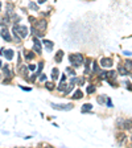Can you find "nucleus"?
Segmentation results:
<instances>
[{"instance_id":"nucleus-18","label":"nucleus","mask_w":132,"mask_h":148,"mask_svg":"<svg viewBox=\"0 0 132 148\" xmlns=\"http://www.w3.org/2000/svg\"><path fill=\"white\" fill-rule=\"evenodd\" d=\"M8 24H9V16H5V17L1 19V21H0V25H1V27H7Z\"/></svg>"},{"instance_id":"nucleus-33","label":"nucleus","mask_w":132,"mask_h":148,"mask_svg":"<svg viewBox=\"0 0 132 148\" xmlns=\"http://www.w3.org/2000/svg\"><path fill=\"white\" fill-rule=\"evenodd\" d=\"M106 100H107V106H108V107H112V106H114V104H112V100L110 99V98H106Z\"/></svg>"},{"instance_id":"nucleus-40","label":"nucleus","mask_w":132,"mask_h":148,"mask_svg":"<svg viewBox=\"0 0 132 148\" xmlns=\"http://www.w3.org/2000/svg\"><path fill=\"white\" fill-rule=\"evenodd\" d=\"M45 1H46V0H38V3H40V4H42V3H45Z\"/></svg>"},{"instance_id":"nucleus-1","label":"nucleus","mask_w":132,"mask_h":148,"mask_svg":"<svg viewBox=\"0 0 132 148\" xmlns=\"http://www.w3.org/2000/svg\"><path fill=\"white\" fill-rule=\"evenodd\" d=\"M12 33H13L15 38H16V41H20L21 38H25L28 36V28L25 27V25H20V24H16L12 29Z\"/></svg>"},{"instance_id":"nucleus-11","label":"nucleus","mask_w":132,"mask_h":148,"mask_svg":"<svg viewBox=\"0 0 132 148\" xmlns=\"http://www.w3.org/2000/svg\"><path fill=\"white\" fill-rule=\"evenodd\" d=\"M42 44L45 45V49H46V52H52V49L53 46H54V44H53L52 41H49V40H42Z\"/></svg>"},{"instance_id":"nucleus-12","label":"nucleus","mask_w":132,"mask_h":148,"mask_svg":"<svg viewBox=\"0 0 132 148\" xmlns=\"http://www.w3.org/2000/svg\"><path fill=\"white\" fill-rule=\"evenodd\" d=\"M62 58H63V52L62 50H58V52L56 53V56H54V61H56L57 64H59V62H62Z\"/></svg>"},{"instance_id":"nucleus-27","label":"nucleus","mask_w":132,"mask_h":148,"mask_svg":"<svg viewBox=\"0 0 132 148\" xmlns=\"http://www.w3.org/2000/svg\"><path fill=\"white\" fill-rule=\"evenodd\" d=\"M45 87L48 90H50V91H52V90L54 89V85H53V82H46V81H45Z\"/></svg>"},{"instance_id":"nucleus-22","label":"nucleus","mask_w":132,"mask_h":148,"mask_svg":"<svg viewBox=\"0 0 132 148\" xmlns=\"http://www.w3.org/2000/svg\"><path fill=\"white\" fill-rule=\"evenodd\" d=\"M57 78H58V69L54 68V69L52 70V79H53V81H56Z\"/></svg>"},{"instance_id":"nucleus-17","label":"nucleus","mask_w":132,"mask_h":148,"mask_svg":"<svg viewBox=\"0 0 132 148\" xmlns=\"http://www.w3.org/2000/svg\"><path fill=\"white\" fill-rule=\"evenodd\" d=\"M3 73L8 77V78H9V77H12V72H9V66H8V65L3 66Z\"/></svg>"},{"instance_id":"nucleus-7","label":"nucleus","mask_w":132,"mask_h":148,"mask_svg":"<svg viewBox=\"0 0 132 148\" xmlns=\"http://www.w3.org/2000/svg\"><path fill=\"white\" fill-rule=\"evenodd\" d=\"M114 65V62H112L111 58H106V57H103V58L101 60V66L102 68H111V66Z\"/></svg>"},{"instance_id":"nucleus-38","label":"nucleus","mask_w":132,"mask_h":148,"mask_svg":"<svg viewBox=\"0 0 132 148\" xmlns=\"http://www.w3.org/2000/svg\"><path fill=\"white\" fill-rule=\"evenodd\" d=\"M29 21H31V23H33V24H35V23H36V19H35V17H32V16H31V17H29Z\"/></svg>"},{"instance_id":"nucleus-34","label":"nucleus","mask_w":132,"mask_h":148,"mask_svg":"<svg viewBox=\"0 0 132 148\" xmlns=\"http://www.w3.org/2000/svg\"><path fill=\"white\" fill-rule=\"evenodd\" d=\"M102 74L99 77H101V79H106V76H107V72H101Z\"/></svg>"},{"instance_id":"nucleus-23","label":"nucleus","mask_w":132,"mask_h":148,"mask_svg":"<svg viewBox=\"0 0 132 148\" xmlns=\"http://www.w3.org/2000/svg\"><path fill=\"white\" fill-rule=\"evenodd\" d=\"M97 100H98V103L99 104H104L106 103V95H99L97 98Z\"/></svg>"},{"instance_id":"nucleus-39","label":"nucleus","mask_w":132,"mask_h":148,"mask_svg":"<svg viewBox=\"0 0 132 148\" xmlns=\"http://www.w3.org/2000/svg\"><path fill=\"white\" fill-rule=\"evenodd\" d=\"M123 53H124V54H125V56H128V57H129V56H131V53H129V52H128V50H124V52H123Z\"/></svg>"},{"instance_id":"nucleus-36","label":"nucleus","mask_w":132,"mask_h":148,"mask_svg":"<svg viewBox=\"0 0 132 148\" xmlns=\"http://www.w3.org/2000/svg\"><path fill=\"white\" fill-rule=\"evenodd\" d=\"M125 86H127V89L131 91V82H129V81H127V82H125Z\"/></svg>"},{"instance_id":"nucleus-25","label":"nucleus","mask_w":132,"mask_h":148,"mask_svg":"<svg viewBox=\"0 0 132 148\" xmlns=\"http://www.w3.org/2000/svg\"><path fill=\"white\" fill-rule=\"evenodd\" d=\"M66 85H67V83H66V81H62V79H61V83L58 85V87H57V89H58L59 91H62V90L66 87Z\"/></svg>"},{"instance_id":"nucleus-26","label":"nucleus","mask_w":132,"mask_h":148,"mask_svg":"<svg viewBox=\"0 0 132 148\" xmlns=\"http://www.w3.org/2000/svg\"><path fill=\"white\" fill-rule=\"evenodd\" d=\"M124 128L125 130H128V131H131V119L124 121Z\"/></svg>"},{"instance_id":"nucleus-21","label":"nucleus","mask_w":132,"mask_h":148,"mask_svg":"<svg viewBox=\"0 0 132 148\" xmlns=\"http://www.w3.org/2000/svg\"><path fill=\"white\" fill-rule=\"evenodd\" d=\"M93 73H95V74H99V73H101L99 65H98L97 62H94V64H93Z\"/></svg>"},{"instance_id":"nucleus-8","label":"nucleus","mask_w":132,"mask_h":148,"mask_svg":"<svg viewBox=\"0 0 132 148\" xmlns=\"http://www.w3.org/2000/svg\"><path fill=\"white\" fill-rule=\"evenodd\" d=\"M3 54L5 56V58H7L8 61H11V60L13 58V56H15V52H13V50H12V49H4Z\"/></svg>"},{"instance_id":"nucleus-19","label":"nucleus","mask_w":132,"mask_h":148,"mask_svg":"<svg viewBox=\"0 0 132 148\" xmlns=\"http://www.w3.org/2000/svg\"><path fill=\"white\" fill-rule=\"evenodd\" d=\"M82 96H83V93H82L81 90H77L75 93L73 94V99H81Z\"/></svg>"},{"instance_id":"nucleus-41","label":"nucleus","mask_w":132,"mask_h":148,"mask_svg":"<svg viewBox=\"0 0 132 148\" xmlns=\"http://www.w3.org/2000/svg\"><path fill=\"white\" fill-rule=\"evenodd\" d=\"M1 65H3V62H1V61H0V68H1Z\"/></svg>"},{"instance_id":"nucleus-30","label":"nucleus","mask_w":132,"mask_h":148,"mask_svg":"<svg viewBox=\"0 0 132 148\" xmlns=\"http://www.w3.org/2000/svg\"><path fill=\"white\" fill-rule=\"evenodd\" d=\"M28 70H31V72H35V70H36V65H33V64H31V65L28 66Z\"/></svg>"},{"instance_id":"nucleus-24","label":"nucleus","mask_w":132,"mask_h":148,"mask_svg":"<svg viewBox=\"0 0 132 148\" xmlns=\"http://www.w3.org/2000/svg\"><path fill=\"white\" fill-rule=\"evenodd\" d=\"M29 9H32V11H38V4L33 3V1H31V3H29Z\"/></svg>"},{"instance_id":"nucleus-10","label":"nucleus","mask_w":132,"mask_h":148,"mask_svg":"<svg viewBox=\"0 0 132 148\" xmlns=\"http://www.w3.org/2000/svg\"><path fill=\"white\" fill-rule=\"evenodd\" d=\"M116 78V72H107V76H106V79L111 82V85L114 86V79Z\"/></svg>"},{"instance_id":"nucleus-29","label":"nucleus","mask_w":132,"mask_h":148,"mask_svg":"<svg viewBox=\"0 0 132 148\" xmlns=\"http://www.w3.org/2000/svg\"><path fill=\"white\" fill-rule=\"evenodd\" d=\"M124 68L128 72H131V60H128V61H125V64H124Z\"/></svg>"},{"instance_id":"nucleus-3","label":"nucleus","mask_w":132,"mask_h":148,"mask_svg":"<svg viewBox=\"0 0 132 148\" xmlns=\"http://www.w3.org/2000/svg\"><path fill=\"white\" fill-rule=\"evenodd\" d=\"M73 107H74V104H71V103H65V104L52 103V108L58 110V111H70V110H73Z\"/></svg>"},{"instance_id":"nucleus-20","label":"nucleus","mask_w":132,"mask_h":148,"mask_svg":"<svg viewBox=\"0 0 132 148\" xmlns=\"http://www.w3.org/2000/svg\"><path fill=\"white\" fill-rule=\"evenodd\" d=\"M24 53H25V58L28 60V61H31V60L35 58V54H33L32 52H28V50H25Z\"/></svg>"},{"instance_id":"nucleus-28","label":"nucleus","mask_w":132,"mask_h":148,"mask_svg":"<svg viewBox=\"0 0 132 148\" xmlns=\"http://www.w3.org/2000/svg\"><path fill=\"white\" fill-rule=\"evenodd\" d=\"M75 83H78L79 86L85 85V78H83V77H82V78H75Z\"/></svg>"},{"instance_id":"nucleus-31","label":"nucleus","mask_w":132,"mask_h":148,"mask_svg":"<svg viewBox=\"0 0 132 148\" xmlns=\"http://www.w3.org/2000/svg\"><path fill=\"white\" fill-rule=\"evenodd\" d=\"M66 72L69 73L70 76H74V74H75V73H74V70H73V69H71V68H67V69H66Z\"/></svg>"},{"instance_id":"nucleus-6","label":"nucleus","mask_w":132,"mask_h":148,"mask_svg":"<svg viewBox=\"0 0 132 148\" xmlns=\"http://www.w3.org/2000/svg\"><path fill=\"white\" fill-rule=\"evenodd\" d=\"M35 24H36L35 28L40 32H44L46 29V20H40V21H37V23H35Z\"/></svg>"},{"instance_id":"nucleus-16","label":"nucleus","mask_w":132,"mask_h":148,"mask_svg":"<svg viewBox=\"0 0 132 148\" xmlns=\"http://www.w3.org/2000/svg\"><path fill=\"white\" fill-rule=\"evenodd\" d=\"M95 90H97L95 85H89V86L86 87V93L87 94H93V93H95Z\"/></svg>"},{"instance_id":"nucleus-42","label":"nucleus","mask_w":132,"mask_h":148,"mask_svg":"<svg viewBox=\"0 0 132 148\" xmlns=\"http://www.w3.org/2000/svg\"><path fill=\"white\" fill-rule=\"evenodd\" d=\"M0 9H1V3H0Z\"/></svg>"},{"instance_id":"nucleus-2","label":"nucleus","mask_w":132,"mask_h":148,"mask_svg":"<svg viewBox=\"0 0 132 148\" xmlns=\"http://www.w3.org/2000/svg\"><path fill=\"white\" fill-rule=\"evenodd\" d=\"M69 60H70V62H71V65H73L74 68L81 66V65H82V62L85 61L83 56L79 54V53H77V54H70L69 56Z\"/></svg>"},{"instance_id":"nucleus-9","label":"nucleus","mask_w":132,"mask_h":148,"mask_svg":"<svg viewBox=\"0 0 132 148\" xmlns=\"http://www.w3.org/2000/svg\"><path fill=\"white\" fill-rule=\"evenodd\" d=\"M19 73H20V76H23L24 78H28V68H27V66L19 65Z\"/></svg>"},{"instance_id":"nucleus-5","label":"nucleus","mask_w":132,"mask_h":148,"mask_svg":"<svg viewBox=\"0 0 132 148\" xmlns=\"http://www.w3.org/2000/svg\"><path fill=\"white\" fill-rule=\"evenodd\" d=\"M33 52L41 53V41L38 40L37 36H35V37H33Z\"/></svg>"},{"instance_id":"nucleus-14","label":"nucleus","mask_w":132,"mask_h":148,"mask_svg":"<svg viewBox=\"0 0 132 148\" xmlns=\"http://www.w3.org/2000/svg\"><path fill=\"white\" fill-rule=\"evenodd\" d=\"M91 108H93V104L86 103V104H83V106H82L81 111H82V113H89V111H91Z\"/></svg>"},{"instance_id":"nucleus-15","label":"nucleus","mask_w":132,"mask_h":148,"mask_svg":"<svg viewBox=\"0 0 132 148\" xmlns=\"http://www.w3.org/2000/svg\"><path fill=\"white\" fill-rule=\"evenodd\" d=\"M118 72H119V74H120V76H127V74H129V72L125 69L124 66H119Z\"/></svg>"},{"instance_id":"nucleus-37","label":"nucleus","mask_w":132,"mask_h":148,"mask_svg":"<svg viewBox=\"0 0 132 148\" xmlns=\"http://www.w3.org/2000/svg\"><path fill=\"white\" fill-rule=\"evenodd\" d=\"M36 77H37V74H36V73H35V74H32V77H31V78H29V79H31V81H35V79H36Z\"/></svg>"},{"instance_id":"nucleus-32","label":"nucleus","mask_w":132,"mask_h":148,"mask_svg":"<svg viewBox=\"0 0 132 148\" xmlns=\"http://www.w3.org/2000/svg\"><path fill=\"white\" fill-rule=\"evenodd\" d=\"M40 81H41V82H45V81H46V76H45V74H40Z\"/></svg>"},{"instance_id":"nucleus-13","label":"nucleus","mask_w":132,"mask_h":148,"mask_svg":"<svg viewBox=\"0 0 132 148\" xmlns=\"http://www.w3.org/2000/svg\"><path fill=\"white\" fill-rule=\"evenodd\" d=\"M73 86H74V83H73V82H70L69 85H66V87L62 90V91H63V95H67V94H69L70 91L73 90Z\"/></svg>"},{"instance_id":"nucleus-35","label":"nucleus","mask_w":132,"mask_h":148,"mask_svg":"<svg viewBox=\"0 0 132 148\" xmlns=\"http://www.w3.org/2000/svg\"><path fill=\"white\" fill-rule=\"evenodd\" d=\"M20 89L21 90H25V91H31V87H25V86H21V85H20Z\"/></svg>"},{"instance_id":"nucleus-4","label":"nucleus","mask_w":132,"mask_h":148,"mask_svg":"<svg viewBox=\"0 0 132 148\" xmlns=\"http://www.w3.org/2000/svg\"><path fill=\"white\" fill-rule=\"evenodd\" d=\"M0 37L4 38V41H7V42H11V41H12V37H11L9 31H8L5 27H4L3 29L0 31Z\"/></svg>"}]
</instances>
